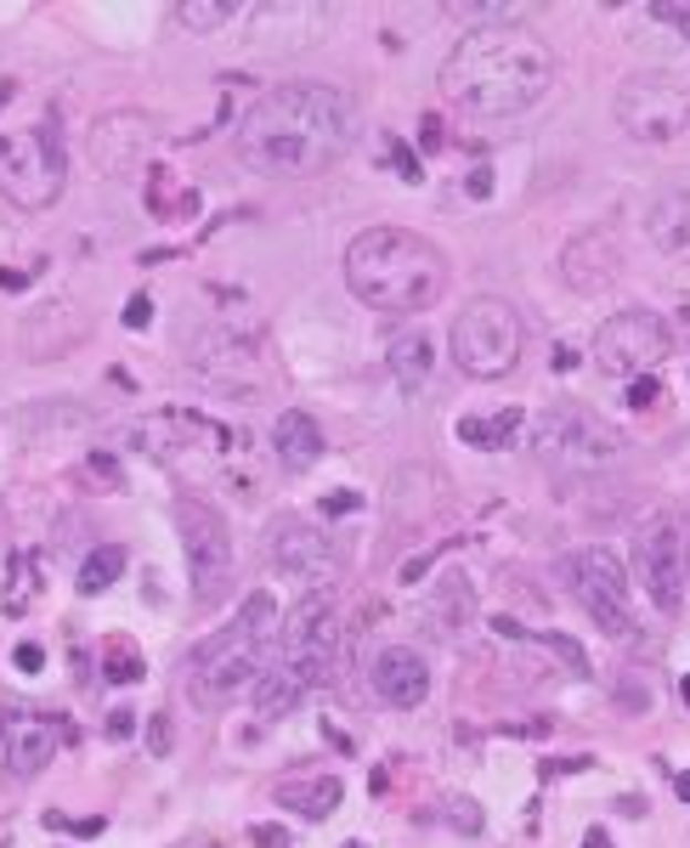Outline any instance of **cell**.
I'll list each match as a JSON object with an SVG mask.
<instances>
[{
    "label": "cell",
    "mask_w": 690,
    "mask_h": 848,
    "mask_svg": "<svg viewBox=\"0 0 690 848\" xmlns=\"http://www.w3.org/2000/svg\"><path fill=\"white\" fill-rule=\"evenodd\" d=\"M352 142H357V103L323 80L272 85L238 119V159L272 181L323 176L328 165H339Z\"/></svg>",
    "instance_id": "1"
},
{
    "label": "cell",
    "mask_w": 690,
    "mask_h": 848,
    "mask_svg": "<svg viewBox=\"0 0 690 848\" xmlns=\"http://www.w3.org/2000/svg\"><path fill=\"white\" fill-rule=\"evenodd\" d=\"M555 74H561L555 45L537 29L487 23V29L459 34V45L448 52V63H441L436 85L470 119H515V114L544 103Z\"/></svg>",
    "instance_id": "2"
},
{
    "label": "cell",
    "mask_w": 690,
    "mask_h": 848,
    "mask_svg": "<svg viewBox=\"0 0 690 848\" xmlns=\"http://www.w3.org/2000/svg\"><path fill=\"white\" fill-rule=\"evenodd\" d=\"M345 289L385 317H419L448 294V255L408 227H368L345 243Z\"/></svg>",
    "instance_id": "3"
},
{
    "label": "cell",
    "mask_w": 690,
    "mask_h": 848,
    "mask_svg": "<svg viewBox=\"0 0 690 848\" xmlns=\"http://www.w3.org/2000/svg\"><path fill=\"white\" fill-rule=\"evenodd\" d=\"M278 606H272V594H250V600L238 606V617L210 634L199 651H192L187 662V702L192 708H227L238 690H255V679L266 673V662L278 657Z\"/></svg>",
    "instance_id": "4"
},
{
    "label": "cell",
    "mask_w": 690,
    "mask_h": 848,
    "mask_svg": "<svg viewBox=\"0 0 690 848\" xmlns=\"http://www.w3.org/2000/svg\"><path fill=\"white\" fill-rule=\"evenodd\" d=\"M334 651H339V628H334V594L328 588H312L301 606L289 611V622L278 628V657L266 662V673L255 679V713L272 724V719H289L306 695L328 679L334 668Z\"/></svg>",
    "instance_id": "5"
},
{
    "label": "cell",
    "mask_w": 690,
    "mask_h": 848,
    "mask_svg": "<svg viewBox=\"0 0 690 848\" xmlns=\"http://www.w3.org/2000/svg\"><path fill=\"white\" fill-rule=\"evenodd\" d=\"M69 187V154L52 119L0 130V198L18 210H52Z\"/></svg>",
    "instance_id": "6"
},
{
    "label": "cell",
    "mask_w": 690,
    "mask_h": 848,
    "mask_svg": "<svg viewBox=\"0 0 690 848\" xmlns=\"http://www.w3.org/2000/svg\"><path fill=\"white\" fill-rule=\"evenodd\" d=\"M176 537H181V561H187V588H192V606L210 611L221 606V594L232 583V532H227V515L205 498L181 492L176 498Z\"/></svg>",
    "instance_id": "7"
},
{
    "label": "cell",
    "mask_w": 690,
    "mask_h": 848,
    "mask_svg": "<svg viewBox=\"0 0 690 848\" xmlns=\"http://www.w3.org/2000/svg\"><path fill=\"white\" fill-rule=\"evenodd\" d=\"M448 345L470 379H504L521 363V317L499 294H475L470 306H459Z\"/></svg>",
    "instance_id": "8"
},
{
    "label": "cell",
    "mask_w": 690,
    "mask_h": 848,
    "mask_svg": "<svg viewBox=\"0 0 690 848\" xmlns=\"http://www.w3.org/2000/svg\"><path fill=\"white\" fill-rule=\"evenodd\" d=\"M555 577L566 583V594L588 611V622H595L600 634H611V639L634 634V617H628V566L611 555L606 543H588V548L561 555Z\"/></svg>",
    "instance_id": "9"
},
{
    "label": "cell",
    "mask_w": 690,
    "mask_h": 848,
    "mask_svg": "<svg viewBox=\"0 0 690 848\" xmlns=\"http://www.w3.org/2000/svg\"><path fill=\"white\" fill-rule=\"evenodd\" d=\"M130 436H136V447H142V453L154 459V464L181 470V475H205V470H216V464L232 459L227 425H216V419H205V413H181V408H165V413H154V419H142Z\"/></svg>",
    "instance_id": "10"
},
{
    "label": "cell",
    "mask_w": 690,
    "mask_h": 848,
    "mask_svg": "<svg viewBox=\"0 0 690 848\" xmlns=\"http://www.w3.org/2000/svg\"><path fill=\"white\" fill-rule=\"evenodd\" d=\"M617 125L634 142H679L690 136V80L679 74H628L617 85Z\"/></svg>",
    "instance_id": "11"
},
{
    "label": "cell",
    "mask_w": 690,
    "mask_h": 848,
    "mask_svg": "<svg viewBox=\"0 0 690 848\" xmlns=\"http://www.w3.org/2000/svg\"><path fill=\"white\" fill-rule=\"evenodd\" d=\"M668 352H673V334L657 312H617L595 328V345H588L595 368L611 374V379L651 374L657 363H668Z\"/></svg>",
    "instance_id": "12"
},
{
    "label": "cell",
    "mask_w": 690,
    "mask_h": 848,
    "mask_svg": "<svg viewBox=\"0 0 690 848\" xmlns=\"http://www.w3.org/2000/svg\"><path fill=\"white\" fill-rule=\"evenodd\" d=\"M532 441H537V453L566 459V464H606V459H617L628 447L611 419H600L595 408H583V402L544 408L537 425H532Z\"/></svg>",
    "instance_id": "13"
},
{
    "label": "cell",
    "mask_w": 690,
    "mask_h": 848,
    "mask_svg": "<svg viewBox=\"0 0 690 848\" xmlns=\"http://www.w3.org/2000/svg\"><path fill=\"white\" fill-rule=\"evenodd\" d=\"M266 548H272V566L294 583H306V588H334V577H339V548L317 521L278 515Z\"/></svg>",
    "instance_id": "14"
},
{
    "label": "cell",
    "mask_w": 690,
    "mask_h": 848,
    "mask_svg": "<svg viewBox=\"0 0 690 848\" xmlns=\"http://www.w3.org/2000/svg\"><path fill=\"white\" fill-rule=\"evenodd\" d=\"M250 18V34L243 45L261 57H294V52H312L328 29V7H312V0H272V7H243Z\"/></svg>",
    "instance_id": "15"
},
{
    "label": "cell",
    "mask_w": 690,
    "mask_h": 848,
    "mask_svg": "<svg viewBox=\"0 0 690 848\" xmlns=\"http://www.w3.org/2000/svg\"><path fill=\"white\" fill-rule=\"evenodd\" d=\"M634 577L646 583L657 611H679L684 606V555H679V526L668 515H651L634 532Z\"/></svg>",
    "instance_id": "16"
},
{
    "label": "cell",
    "mask_w": 690,
    "mask_h": 848,
    "mask_svg": "<svg viewBox=\"0 0 690 848\" xmlns=\"http://www.w3.org/2000/svg\"><path fill=\"white\" fill-rule=\"evenodd\" d=\"M69 741L63 719L58 713H40V708H7V719H0V746H7V770L18 781L40 775L45 764L58 758V746Z\"/></svg>",
    "instance_id": "17"
},
{
    "label": "cell",
    "mask_w": 690,
    "mask_h": 848,
    "mask_svg": "<svg viewBox=\"0 0 690 848\" xmlns=\"http://www.w3.org/2000/svg\"><path fill=\"white\" fill-rule=\"evenodd\" d=\"M623 278V243L611 227H588L561 249V283L572 294H606Z\"/></svg>",
    "instance_id": "18"
},
{
    "label": "cell",
    "mask_w": 690,
    "mask_h": 848,
    "mask_svg": "<svg viewBox=\"0 0 690 848\" xmlns=\"http://www.w3.org/2000/svg\"><path fill=\"white\" fill-rule=\"evenodd\" d=\"M192 368H199L210 385H227L238 396H255L266 390V357L255 352L250 339H232V334H205L199 345H192Z\"/></svg>",
    "instance_id": "19"
},
{
    "label": "cell",
    "mask_w": 690,
    "mask_h": 848,
    "mask_svg": "<svg viewBox=\"0 0 690 848\" xmlns=\"http://www.w3.org/2000/svg\"><path fill=\"white\" fill-rule=\"evenodd\" d=\"M368 679H374V690H379V702L385 708H419L425 695H430V662L414 651V645H385V651L374 657V668H368Z\"/></svg>",
    "instance_id": "20"
},
{
    "label": "cell",
    "mask_w": 690,
    "mask_h": 848,
    "mask_svg": "<svg viewBox=\"0 0 690 848\" xmlns=\"http://www.w3.org/2000/svg\"><path fill=\"white\" fill-rule=\"evenodd\" d=\"M272 453H278V464L283 470H312L317 459H323V430H317V419L306 413V408H283L278 419H272Z\"/></svg>",
    "instance_id": "21"
},
{
    "label": "cell",
    "mask_w": 690,
    "mask_h": 848,
    "mask_svg": "<svg viewBox=\"0 0 690 848\" xmlns=\"http://www.w3.org/2000/svg\"><path fill=\"white\" fill-rule=\"evenodd\" d=\"M272 804H283L289 815H301V820H328V815L339 809V781H334V775H317V770L283 775V781L272 786Z\"/></svg>",
    "instance_id": "22"
},
{
    "label": "cell",
    "mask_w": 690,
    "mask_h": 848,
    "mask_svg": "<svg viewBox=\"0 0 690 848\" xmlns=\"http://www.w3.org/2000/svg\"><path fill=\"white\" fill-rule=\"evenodd\" d=\"M646 232H651V243L662 249V255L690 261V187L657 198V205L646 210Z\"/></svg>",
    "instance_id": "23"
},
{
    "label": "cell",
    "mask_w": 690,
    "mask_h": 848,
    "mask_svg": "<svg viewBox=\"0 0 690 848\" xmlns=\"http://www.w3.org/2000/svg\"><path fill=\"white\" fill-rule=\"evenodd\" d=\"M385 363H390V379H397L408 396H414V390H425L430 363H436V352H430V334H425V328H402V334H390V345H385Z\"/></svg>",
    "instance_id": "24"
},
{
    "label": "cell",
    "mask_w": 690,
    "mask_h": 848,
    "mask_svg": "<svg viewBox=\"0 0 690 848\" xmlns=\"http://www.w3.org/2000/svg\"><path fill=\"white\" fill-rule=\"evenodd\" d=\"M147 216L154 221H192L199 216V187L192 181H176V170H165V165H154L147 170Z\"/></svg>",
    "instance_id": "25"
},
{
    "label": "cell",
    "mask_w": 690,
    "mask_h": 848,
    "mask_svg": "<svg viewBox=\"0 0 690 848\" xmlns=\"http://www.w3.org/2000/svg\"><path fill=\"white\" fill-rule=\"evenodd\" d=\"M521 425H526L521 408H504V413H470V419H459V441L475 447V453H499V447H510V441L521 436Z\"/></svg>",
    "instance_id": "26"
},
{
    "label": "cell",
    "mask_w": 690,
    "mask_h": 848,
    "mask_svg": "<svg viewBox=\"0 0 690 848\" xmlns=\"http://www.w3.org/2000/svg\"><path fill=\"white\" fill-rule=\"evenodd\" d=\"M470 611H475V594H470V583H464L459 572H448V577H441V588H436V606H430L436 628H441V634H459Z\"/></svg>",
    "instance_id": "27"
},
{
    "label": "cell",
    "mask_w": 690,
    "mask_h": 848,
    "mask_svg": "<svg viewBox=\"0 0 690 848\" xmlns=\"http://www.w3.org/2000/svg\"><path fill=\"white\" fill-rule=\"evenodd\" d=\"M125 548L119 543H103V548H91V555L80 561V594H103L114 588V577H125Z\"/></svg>",
    "instance_id": "28"
},
{
    "label": "cell",
    "mask_w": 690,
    "mask_h": 848,
    "mask_svg": "<svg viewBox=\"0 0 690 848\" xmlns=\"http://www.w3.org/2000/svg\"><path fill=\"white\" fill-rule=\"evenodd\" d=\"M238 12H243V7H232V0H181V7H176V23H181L187 34H216V29H227Z\"/></svg>",
    "instance_id": "29"
},
{
    "label": "cell",
    "mask_w": 690,
    "mask_h": 848,
    "mask_svg": "<svg viewBox=\"0 0 690 848\" xmlns=\"http://www.w3.org/2000/svg\"><path fill=\"white\" fill-rule=\"evenodd\" d=\"M142 673H147V662H142V651L130 639H108L103 645V679L108 684H136Z\"/></svg>",
    "instance_id": "30"
},
{
    "label": "cell",
    "mask_w": 690,
    "mask_h": 848,
    "mask_svg": "<svg viewBox=\"0 0 690 848\" xmlns=\"http://www.w3.org/2000/svg\"><path fill=\"white\" fill-rule=\"evenodd\" d=\"M85 481H96V492H119V486H125V470H119L114 453H103V447H96V453H85Z\"/></svg>",
    "instance_id": "31"
},
{
    "label": "cell",
    "mask_w": 690,
    "mask_h": 848,
    "mask_svg": "<svg viewBox=\"0 0 690 848\" xmlns=\"http://www.w3.org/2000/svg\"><path fill=\"white\" fill-rule=\"evenodd\" d=\"M170 746H176V730H170V713H147V758H170Z\"/></svg>",
    "instance_id": "32"
},
{
    "label": "cell",
    "mask_w": 690,
    "mask_h": 848,
    "mask_svg": "<svg viewBox=\"0 0 690 848\" xmlns=\"http://www.w3.org/2000/svg\"><path fill=\"white\" fill-rule=\"evenodd\" d=\"M657 396H662V385H657L651 374H639V379H628V396H623V402H628L634 413H646V408H657Z\"/></svg>",
    "instance_id": "33"
},
{
    "label": "cell",
    "mask_w": 690,
    "mask_h": 848,
    "mask_svg": "<svg viewBox=\"0 0 690 848\" xmlns=\"http://www.w3.org/2000/svg\"><path fill=\"white\" fill-rule=\"evenodd\" d=\"M390 165H397V176H402V181H425V165H419V154H414L408 142H397V136H390Z\"/></svg>",
    "instance_id": "34"
},
{
    "label": "cell",
    "mask_w": 690,
    "mask_h": 848,
    "mask_svg": "<svg viewBox=\"0 0 690 848\" xmlns=\"http://www.w3.org/2000/svg\"><path fill=\"white\" fill-rule=\"evenodd\" d=\"M583 770H595V758H583V753H566V758H550V764H537V775H544V781H561V775H583Z\"/></svg>",
    "instance_id": "35"
},
{
    "label": "cell",
    "mask_w": 690,
    "mask_h": 848,
    "mask_svg": "<svg viewBox=\"0 0 690 848\" xmlns=\"http://www.w3.org/2000/svg\"><path fill=\"white\" fill-rule=\"evenodd\" d=\"M154 323V301H147V294H130L125 301V328H147Z\"/></svg>",
    "instance_id": "36"
},
{
    "label": "cell",
    "mask_w": 690,
    "mask_h": 848,
    "mask_svg": "<svg viewBox=\"0 0 690 848\" xmlns=\"http://www.w3.org/2000/svg\"><path fill=\"white\" fill-rule=\"evenodd\" d=\"M651 18H662V23H673V29L690 34V0H679V7H673V0H662V7H651Z\"/></svg>",
    "instance_id": "37"
},
{
    "label": "cell",
    "mask_w": 690,
    "mask_h": 848,
    "mask_svg": "<svg viewBox=\"0 0 690 848\" xmlns=\"http://www.w3.org/2000/svg\"><path fill=\"white\" fill-rule=\"evenodd\" d=\"M12 662H18L23 673H40V668H45V651H40V645H34V639H23V645H18V651H12Z\"/></svg>",
    "instance_id": "38"
},
{
    "label": "cell",
    "mask_w": 690,
    "mask_h": 848,
    "mask_svg": "<svg viewBox=\"0 0 690 848\" xmlns=\"http://www.w3.org/2000/svg\"><path fill=\"white\" fill-rule=\"evenodd\" d=\"M357 504H363V492H328L323 498V515H352Z\"/></svg>",
    "instance_id": "39"
},
{
    "label": "cell",
    "mask_w": 690,
    "mask_h": 848,
    "mask_svg": "<svg viewBox=\"0 0 690 848\" xmlns=\"http://www.w3.org/2000/svg\"><path fill=\"white\" fill-rule=\"evenodd\" d=\"M464 192H470V198H492V170H487V165H475V170L464 176Z\"/></svg>",
    "instance_id": "40"
},
{
    "label": "cell",
    "mask_w": 690,
    "mask_h": 848,
    "mask_svg": "<svg viewBox=\"0 0 690 848\" xmlns=\"http://www.w3.org/2000/svg\"><path fill=\"white\" fill-rule=\"evenodd\" d=\"M250 842H261V848H289V831H283V826H250Z\"/></svg>",
    "instance_id": "41"
},
{
    "label": "cell",
    "mask_w": 690,
    "mask_h": 848,
    "mask_svg": "<svg viewBox=\"0 0 690 848\" xmlns=\"http://www.w3.org/2000/svg\"><path fill=\"white\" fill-rule=\"evenodd\" d=\"M448 820H459L464 831H475V826H481V815H475V804H470V797H453V809H448Z\"/></svg>",
    "instance_id": "42"
},
{
    "label": "cell",
    "mask_w": 690,
    "mask_h": 848,
    "mask_svg": "<svg viewBox=\"0 0 690 848\" xmlns=\"http://www.w3.org/2000/svg\"><path fill=\"white\" fill-rule=\"evenodd\" d=\"M419 142H425V154H436V147H441V119L436 114L419 119Z\"/></svg>",
    "instance_id": "43"
},
{
    "label": "cell",
    "mask_w": 690,
    "mask_h": 848,
    "mask_svg": "<svg viewBox=\"0 0 690 848\" xmlns=\"http://www.w3.org/2000/svg\"><path fill=\"white\" fill-rule=\"evenodd\" d=\"M130 730H136V719H130V708H114V713H108V735H114V741H125Z\"/></svg>",
    "instance_id": "44"
},
{
    "label": "cell",
    "mask_w": 690,
    "mask_h": 848,
    "mask_svg": "<svg viewBox=\"0 0 690 848\" xmlns=\"http://www.w3.org/2000/svg\"><path fill=\"white\" fill-rule=\"evenodd\" d=\"M583 848H611V837H606L600 826H588V831H583Z\"/></svg>",
    "instance_id": "45"
},
{
    "label": "cell",
    "mask_w": 690,
    "mask_h": 848,
    "mask_svg": "<svg viewBox=\"0 0 690 848\" xmlns=\"http://www.w3.org/2000/svg\"><path fill=\"white\" fill-rule=\"evenodd\" d=\"M673 786H679V797L690 804V770H679V781H673Z\"/></svg>",
    "instance_id": "46"
},
{
    "label": "cell",
    "mask_w": 690,
    "mask_h": 848,
    "mask_svg": "<svg viewBox=\"0 0 690 848\" xmlns=\"http://www.w3.org/2000/svg\"><path fill=\"white\" fill-rule=\"evenodd\" d=\"M679 695H684V708H690V673H684V679H679Z\"/></svg>",
    "instance_id": "47"
},
{
    "label": "cell",
    "mask_w": 690,
    "mask_h": 848,
    "mask_svg": "<svg viewBox=\"0 0 690 848\" xmlns=\"http://www.w3.org/2000/svg\"><path fill=\"white\" fill-rule=\"evenodd\" d=\"M684 577H690V537H684Z\"/></svg>",
    "instance_id": "48"
}]
</instances>
